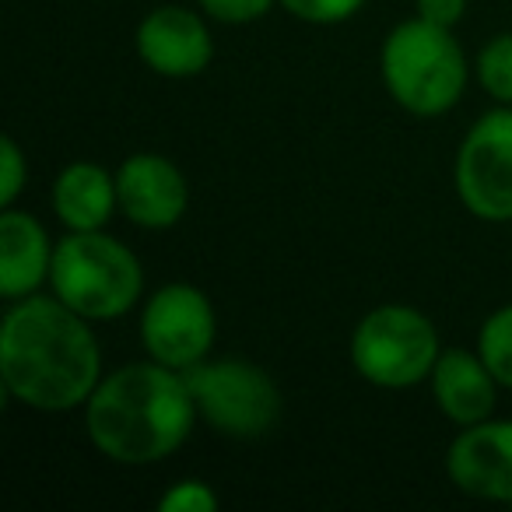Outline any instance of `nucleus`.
I'll use <instances>...</instances> for the list:
<instances>
[{
    "mask_svg": "<svg viewBox=\"0 0 512 512\" xmlns=\"http://www.w3.org/2000/svg\"><path fill=\"white\" fill-rule=\"evenodd\" d=\"M102 376L92 320L53 292L8 302L0 320V383L11 400L39 414L81 411Z\"/></svg>",
    "mask_w": 512,
    "mask_h": 512,
    "instance_id": "obj_1",
    "label": "nucleus"
},
{
    "mask_svg": "<svg viewBox=\"0 0 512 512\" xmlns=\"http://www.w3.org/2000/svg\"><path fill=\"white\" fill-rule=\"evenodd\" d=\"M81 411L88 442L120 467L169 460L200 418L186 376L155 358L106 372Z\"/></svg>",
    "mask_w": 512,
    "mask_h": 512,
    "instance_id": "obj_2",
    "label": "nucleus"
},
{
    "mask_svg": "<svg viewBox=\"0 0 512 512\" xmlns=\"http://www.w3.org/2000/svg\"><path fill=\"white\" fill-rule=\"evenodd\" d=\"M379 78L393 102L418 120H435L460 106L470 85V64L453 29L407 18L379 46Z\"/></svg>",
    "mask_w": 512,
    "mask_h": 512,
    "instance_id": "obj_3",
    "label": "nucleus"
},
{
    "mask_svg": "<svg viewBox=\"0 0 512 512\" xmlns=\"http://www.w3.org/2000/svg\"><path fill=\"white\" fill-rule=\"evenodd\" d=\"M50 292L92 323L130 316L144 299V267L137 253L106 228L67 232L57 239Z\"/></svg>",
    "mask_w": 512,
    "mask_h": 512,
    "instance_id": "obj_4",
    "label": "nucleus"
},
{
    "mask_svg": "<svg viewBox=\"0 0 512 512\" xmlns=\"http://www.w3.org/2000/svg\"><path fill=\"white\" fill-rule=\"evenodd\" d=\"M442 355L432 316L407 302H383L355 323L348 341L351 369L376 390H411L428 383Z\"/></svg>",
    "mask_w": 512,
    "mask_h": 512,
    "instance_id": "obj_5",
    "label": "nucleus"
},
{
    "mask_svg": "<svg viewBox=\"0 0 512 512\" xmlns=\"http://www.w3.org/2000/svg\"><path fill=\"white\" fill-rule=\"evenodd\" d=\"M207 428L228 439H264L281 421L285 400L264 365L246 358H204L183 372Z\"/></svg>",
    "mask_w": 512,
    "mask_h": 512,
    "instance_id": "obj_6",
    "label": "nucleus"
},
{
    "mask_svg": "<svg viewBox=\"0 0 512 512\" xmlns=\"http://www.w3.org/2000/svg\"><path fill=\"white\" fill-rule=\"evenodd\" d=\"M137 334L148 358L186 372L211 358L218 341V313L204 288L190 281H165L144 299Z\"/></svg>",
    "mask_w": 512,
    "mask_h": 512,
    "instance_id": "obj_7",
    "label": "nucleus"
},
{
    "mask_svg": "<svg viewBox=\"0 0 512 512\" xmlns=\"http://www.w3.org/2000/svg\"><path fill=\"white\" fill-rule=\"evenodd\" d=\"M453 183L467 214L491 225L512 221V106L484 113L463 134Z\"/></svg>",
    "mask_w": 512,
    "mask_h": 512,
    "instance_id": "obj_8",
    "label": "nucleus"
},
{
    "mask_svg": "<svg viewBox=\"0 0 512 512\" xmlns=\"http://www.w3.org/2000/svg\"><path fill=\"white\" fill-rule=\"evenodd\" d=\"M134 50L151 74L169 81L197 78L214 60V36L204 11L183 4H162L141 18L134 32Z\"/></svg>",
    "mask_w": 512,
    "mask_h": 512,
    "instance_id": "obj_9",
    "label": "nucleus"
},
{
    "mask_svg": "<svg viewBox=\"0 0 512 512\" xmlns=\"http://www.w3.org/2000/svg\"><path fill=\"white\" fill-rule=\"evenodd\" d=\"M116 197L120 214L144 232H169L186 218L190 183L172 158L158 151L127 155L116 169Z\"/></svg>",
    "mask_w": 512,
    "mask_h": 512,
    "instance_id": "obj_10",
    "label": "nucleus"
},
{
    "mask_svg": "<svg viewBox=\"0 0 512 512\" xmlns=\"http://www.w3.org/2000/svg\"><path fill=\"white\" fill-rule=\"evenodd\" d=\"M446 474L463 495L512 505V418L460 428L446 449Z\"/></svg>",
    "mask_w": 512,
    "mask_h": 512,
    "instance_id": "obj_11",
    "label": "nucleus"
},
{
    "mask_svg": "<svg viewBox=\"0 0 512 512\" xmlns=\"http://www.w3.org/2000/svg\"><path fill=\"white\" fill-rule=\"evenodd\" d=\"M57 242L46 225L22 207L0 211V299L18 302L50 285Z\"/></svg>",
    "mask_w": 512,
    "mask_h": 512,
    "instance_id": "obj_12",
    "label": "nucleus"
},
{
    "mask_svg": "<svg viewBox=\"0 0 512 512\" xmlns=\"http://www.w3.org/2000/svg\"><path fill=\"white\" fill-rule=\"evenodd\" d=\"M428 386H432V400L442 418L460 428L491 418L498 404V390H502V383L491 376L477 348H442L439 362L428 376Z\"/></svg>",
    "mask_w": 512,
    "mask_h": 512,
    "instance_id": "obj_13",
    "label": "nucleus"
},
{
    "mask_svg": "<svg viewBox=\"0 0 512 512\" xmlns=\"http://www.w3.org/2000/svg\"><path fill=\"white\" fill-rule=\"evenodd\" d=\"M50 207L67 232H95L113 221L120 211L116 172L99 162H71L57 172L50 190Z\"/></svg>",
    "mask_w": 512,
    "mask_h": 512,
    "instance_id": "obj_14",
    "label": "nucleus"
},
{
    "mask_svg": "<svg viewBox=\"0 0 512 512\" xmlns=\"http://www.w3.org/2000/svg\"><path fill=\"white\" fill-rule=\"evenodd\" d=\"M477 355L484 358L491 376L502 383V390H512V302L484 316L481 330H477Z\"/></svg>",
    "mask_w": 512,
    "mask_h": 512,
    "instance_id": "obj_15",
    "label": "nucleus"
},
{
    "mask_svg": "<svg viewBox=\"0 0 512 512\" xmlns=\"http://www.w3.org/2000/svg\"><path fill=\"white\" fill-rule=\"evenodd\" d=\"M477 81L498 106H512V32H498L481 46Z\"/></svg>",
    "mask_w": 512,
    "mask_h": 512,
    "instance_id": "obj_16",
    "label": "nucleus"
},
{
    "mask_svg": "<svg viewBox=\"0 0 512 512\" xmlns=\"http://www.w3.org/2000/svg\"><path fill=\"white\" fill-rule=\"evenodd\" d=\"M369 0H281V8L306 25H341L351 22Z\"/></svg>",
    "mask_w": 512,
    "mask_h": 512,
    "instance_id": "obj_17",
    "label": "nucleus"
},
{
    "mask_svg": "<svg viewBox=\"0 0 512 512\" xmlns=\"http://www.w3.org/2000/svg\"><path fill=\"white\" fill-rule=\"evenodd\" d=\"M218 509V491L200 477H183L172 488L162 491L158 512H214Z\"/></svg>",
    "mask_w": 512,
    "mask_h": 512,
    "instance_id": "obj_18",
    "label": "nucleus"
},
{
    "mask_svg": "<svg viewBox=\"0 0 512 512\" xmlns=\"http://www.w3.org/2000/svg\"><path fill=\"white\" fill-rule=\"evenodd\" d=\"M29 186V158L15 137L0 141V207H15Z\"/></svg>",
    "mask_w": 512,
    "mask_h": 512,
    "instance_id": "obj_19",
    "label": "nucleus"
},
{
    "mask_svg": "<svg viewBox=\"0 0 512 512\" xmlns=\"http://www.w3.org/2000/svg\"><path fill=\"white\" fill-rule=\"evenodd\" d=\"M197 8L204 11L211 22L249 25V22L267 18L274 8H281V0H197Z\"/></svg>",
    "mask_w": 512,
    "mask_h": 512,
    "instance_id": "obj_20",
    "label": "nucleus"
},
{
    "mask_svg": "<svg viewBox=\"0 0 512 512\" xmlns=\"http://www.w3.org/2000/svg\"><path fill=\"white\" fill-rule=\"evenodd\" d=\"M418 18L439 25V29H456L467 15V0H414Z\"/></svg>",
    "mask_w": 512,
    "mask_h": 512,
    "instance_id": "obj_21",
    "label": "nucleus"
}]
</instances>
